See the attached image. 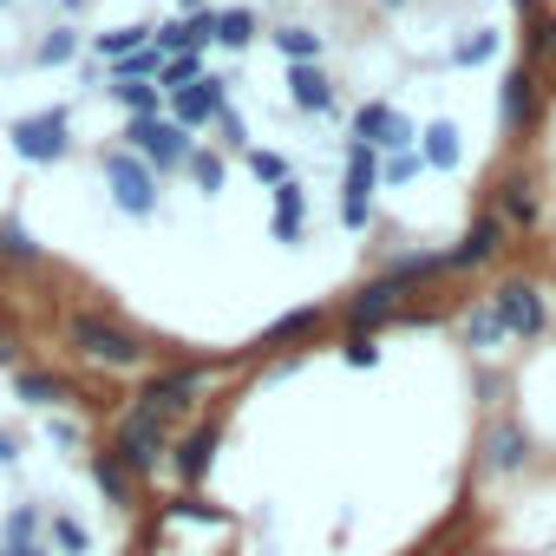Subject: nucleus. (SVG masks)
Segmentation results:
<instances>
[{
    "label": "nucleus",
    "mask_w": 556,
    "mask_h": 556,
    "mask_svg": "<svg viewBox=\"0 0 556 556\" xmlns=\"http://www.w3.org/2000/svg\"><path fill=\"white\" fill-rule=\"evenodd\" d=\"M523 458H530L523 426H517V419H497V426L484 432V471H517Z\"/></svg>",
    "instance_id": "20e7f679"
},
{
    "label": "nucleus",
    "mask_w": 556,
    "mask_h": 556,
    "mask_svg": "<svg viewBox=\"0 0 556 556\" xmlns=\"http://www.w3.org/2000/svg\"><path fill=\"white\" fill-rule=\"evenodd\" d=\"M164 445H170V432H164V419L151 406H138V413L118 419V458H125V471H151L164 458Z\"/></svg>",
    "instance_id": "f257e3e1"
},
{
    "label": "nucleus",
    "mask_w": 556,
    "mask_h": 556,
    "mask_svg": "<svg viewBox=\"0 0 556 556\" xmlns=\"http://www.w3.org/2000/svg\"><path fill=\"white\" fill-rule=\"evenodd\" d=\"M34 530H40V510H34V504H21V510L8 517V543H34Z\"/></svg>",
    "instance_id": "9d476101"
},
{
    "label": "nucleus",
    "mask_w": 556,
    "mask_h": 556,
    "mask_svg": "<svg viewBox=\"0 0 556 556\" xmlns=\"http://www.w3.org/2000/svg\"><path fill=\"white\" fill-rule=\"evenodd\" d=\"M0 361H8V348H0Z\"/></svg>",
    "instance_id": "ddd939ff"
},
{
    "label": "nucleus",
    "mask_w": 556,
    "mask_h": 556,
    "mask_svg": "<svg viewBox=\"0 0 556 556\" xmlns=\"http://www.w3.org/2000/svg\"><path fill=\"white\" fill-rule=\"evenodd\" d=\"M14 393H21L27 406H53V400H66V387H60L53 374H21V380H14Z\"/></svg>",
    "instance_id": "6e6552de"
},
{
    "label": "nucleus",
    "mask_w": 556,
    "mask_h": 556,
    "mask_svg": "<svg viewBox=\"0 0 556 556\" xmlns=\"http://www.w3.org/2000/svg\"><path fill=\"white\" fill-rule=\"evenodd\" d=\"M497 321H504V334H536L543 328V302H536V289H523V282H510V289H497Z\"/></svg>",
    "instance_id": "7ed1b4c3"
},
{
    "label": "nucleus",
    "mask_w": 556,
    "mask_h": 556,
    "mask_svg": "<svg viewBox=\"0 0 556 556\" xmlns=\"http://www.w3.org/2000/svg\"><path fill=\"white\" fill-rule=\"evenodd\" d=\"M465 341H471V348H491V341H504V321H497V308H491V302L465 315Z\"/></svg>",
    "instance_id": "0eeeda50"
},
{
    "label": "nucleus",
    "mask_w": 556,
    "mask_h": 556,
    "mask_svg": "<svg viewBox=\"0 0 556 556\" xmlns=\"http://www.w3.org/2000/svg\"><path fill=\"white\" fill-rule=\"evenodd\" d=\"M73 341H79L92 361H112V367H138V361H144V348H138L125 328H112V321H92V315H79V321H73Z\"/></svg>",
    "instance_id": "f03ea898"
},
{
    "label": "nucleus",
    "mask_w": 556,
    "mask_h": 556,
    "mask_svg": "<svg viewBox=\"0 0 556 556\" xmlns=\"http://www.w3.org/2000/svg\"><path fill=\"white\" fill-rule=\"evenodd\" d=\"M92 478H99V491H105L112 504H131V471H125V458H118V452L92 458Z\"/></svg>",
    "instance_id": "423d86ee"
},
{
    "label": "nucleus",
    "mask_w": 556,
    "mask_h": 556,
    "mask_svg": "<svg viewBox=\"0 0 556 556\" xmlns=\"http://www.w3.org/2000/svg\"><path fill=\"white\" fill-rule=\"evenodd\" d=\"M0 556H47L40 543H0Z\"/></svg>",
    "instance_id": "9b49d317"
},
{
    "label": "nucleus",
    "mask_w": 556,
    "mask_h": 556,
    "mask_svg": "<svg viewBox=\"0 0 556 556\" xmlns=\"http://www.w3.org/2000/svg\"><path fill=\"white\" fill-rule=\"evenodd\" d=\"M0 458H14V439H8V432H0Z\"/></svg>",
    "instance_id": "f8f14e48"
},
{
    "label": "nucleus",
    "mask_w": 556,
    "mask_h": 556,
    "mask_svg": "<svg viewBox=\"0 0 556 556\" xmlns=\"http://www.w3.org/2000/svg\"><path fill=\"white\" fill-rule=\"evenodd\" d=\"M53 536H60V549H66V556H86V549H92L86 523H79V517H66V510H53Z\"/></svg>",
    "instance_id": "1a4fd4ad"
},
{
    "label": "nucleus",
    "mask_w": 556,
    "mask_h": 556,
    "mask_svg": "<svg viewBox=\"0 0 556 556\" xmlns=\"http://www.w3.org/2000/svg\"><path fill=\"white\" fill-rule=\"evenodd\" d=\"M210 452H216V432H210V426H197V432L184 439V452H177V471H184V478L197 484V478L210 471Z\"/></svg>",
    "instance_id": "39448f33"
}]
</instances>
